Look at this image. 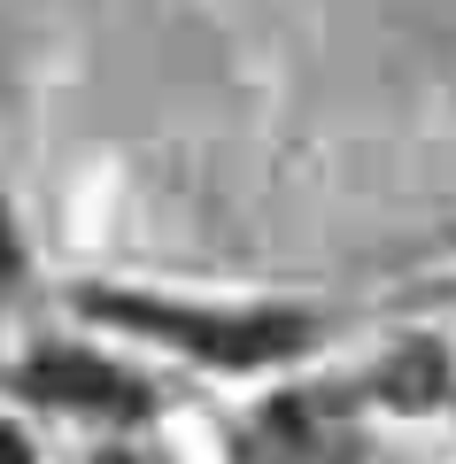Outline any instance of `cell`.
Wrapping results in <instances>:
<instances>
[{"mask_svg": "<svg viewBox=\"0 0 456 464\" xmlns=\"http://www.w3.org/2000/svg\"><path fill=\"white\" fill-rule=\"evenodd\" d=\"M101 464H131V457H101Z\"/></svg>", "mask_w": 456, "mask_h": 464, "instance_id": "5", "label": "cell"}, {"mask_svg": "<svg viewBox=\"0 0 456 464\" xmlns=\"http://www.w3.org/2000/svg\"><path fill=\"white\" fill-rule=\"evenodd\" d=\"M0 464H32V449H24L16 426H0Z\"/></svg>", "mask_w": 456, "mask_h": 464, "instance_id": "3", "label": "cell"}, {"mask_svg": "<svg viewBox=\"0 0 456 464\" xmlns=\"http://www.w3.org/2000/svg\"><path fill=\"white\" fill-rule=\"evenodd\" d=\"M24 387H32L39 402L93 411V418H140V411H147V387L131 380V372L101 364V356H70V348H54V356H32V364H24Z\"/></svg>", "mask_w": 456, "mask_h": 464, "instance_id": "2", "label": "cell"}, {"mask_svg": "<svg viewBox=\"0 0 456 464\" xmlns=\"http://www.w3.org/2000/svg\"><path fill=\"white\" fill-rule=\"evenodd\" d=\"M78 310L109 317V325H131L147 341H170L201 364H232V372H256V364H278L310 341V317L294 310H186V302H163V295H116V286H85Z\"/></svg>", "mask_w": 456, "mask_h": 464, "instance_id": "1", "label": "cell"}, {"mask_svg": "<svg viewBox=\"0 0 456 464\" xmlns=\"http://www.w3.org/2000/svg\"><path fill=\"white\" fill-rule=\"evenodd\" d=\"M16 271V232H8V209H0V279Z\"/></svg>", "mask_w": 456, "mask_h": 464, "instance_id": "4", "label": "cell"}]
</instances>
